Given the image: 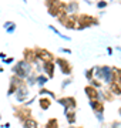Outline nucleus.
<instances>
[{"label":"nucleus","instance_id":"obj_1","mask_svg":"<svg viewBox=\"0 0 121 128\" xmlns=\"http://www.w3.org/2000/svg\"><path fill=\"white\" fill-rule=\"evenodd\" d=\"M12 73H13L16 77H19V78H22V80L26 81V78H27L30 74L34 73V67H33V64L27 63L26 60L22 58L12 67Z\"/></svg>","mask_w":121,"mask_h":128},{"label":"nucleus","instance_id":"obj_2","mask_svg":"<svg viewBox=\"0 0 121 128\" xmlns=\"http://www.w3.org/2000/svg\"><path fill=\"white\" fill-rule=\"evenodd\" d=\"M100 24V17L96 16H88V14H78V23L76 30L77 32H83L86 28L93 27V26H98Z\"/></svg>","mask_w":121,"mask_h":128},{"label":"nucleus","instance_id":"obj_3","mask_svg":"<svg viewBox=\"0 0 121 128\" xmlns=\"http://www.w3.org/2000/svg\"><path fill=\"white\" fill-rule=\"evenodd\" d=\"M57 20L67 30H76L77 23H78V16L77 14H66V16H60Z\"/></svg>","mask_w":121,"mask_h":128},{"label":"nucleus","instance_id":"obj_4","mask_svg":"<svg viewBox=\"0 0 121 128\" xmlns=\"http://www.w3.org/2000/svg\"><path fill=\"white\" fill-rule=\"evenodd\" d=\"M54 63H56V66L60 68L63 76H67V77L71 76V73H73V66H71V63L68 60L63 58V57H56V58H54Z\"/></svg>","mask_w":121,"mask_h":128},{"label":"nucleus","instance_id":"obj_5","mask_svg":"<svg viewBox=\"0 0 121 128\" xmlns=\"http://www.w3.org/2000/svg\"><path fill=\"white\" fill-rule=\"evenodd\" d=\"M14 97H16V101H17L19 104H24V102L28 100V86L26 84V81L17 87V91H16Z\"/></svg>","mask_w":121,"mask_h":128},{"label":"nucleus","instance_id":"obj_6","mask_svg":"<svg viewBox=\"0 0 121 128\" xmlns=\"http://www.w3.org/2000/svg\"><path fill=\"white\" fill-rule=\"evenodd\" d=\"M34 53H36V57L37 60H40L42 63H46V61H54V54L51 51L43 48V47H34Z\"/></svg>","mask_w":121,"mask_h":128},{"label":"nucleus","instance_id":"obj_7","mask_svg":"<svg viewBox=\"0 0 121 128\" xmlns=\"http://www.w3.org/2000/svg\"><path fill=\"white\" fill-rule=\"evenodd\" d=\"M57 102L64 108L63 114L67 112V111L76 110V107H77V101H76L74 97H61V98H57Z\"/></svg>","mask_w":121,"mask_h":128},{"label":"nucleus","instance_id":"obj_8","mask_svg":"<svg viewBox=\"0 0 121 128\" xmlns=\"http://www.w3.org/2000/svg\"><path fill=\"white\" fill-rule=\"evenodd\" d=\"M102 67V82L106 86H110L111 82L116 81V74H114V70L110 66H101Z\"/></svg>","mask_w":121,"mask_h":128},{"label":"nucleus","instance_id":"obj_9","mask_svg":"<svg viewBox=\"0 0 121 128\" xmlns=\"http://www.w3.org/2000/svg\"><path fill=\"white\" fill-rule=\"evenodd\" d=\"M24 80H22V78L16 77V76H12V78H10V86H9V90H7V97L10 96H14L16 94V91H17V87H19L20 84H23Z\"/></svg>","mask_w":121,"mask_h":128},{"label":"nucleus","instance_id":"obj_10","mask_svg":"<svg viewBox=\"0 0 121 128\" xmlns=\"http://www.w3.org/2000/svg\"><path fill=\"white\" fill-rule=\"evenodd\" d=\"M14 117L19 118L20 121L23 122V121H26L27 118L32 117V111H30V108H27V107H22V108H16V107H14Z\"/></svg>","mask_w":121,"mask_h":128},{"label":"nucleus","instance_id":"obj_11","mask_svg":"<svg viewBox=\"0 0 121 128\" xmlns=\"http://www.w3.org/2000/svg\"><path fill=\"white\" fill-rule=\"evenodd\" d=\"M23 60H26L27 63L34 64L37 61V57H36V53H34V48H30V47H26L23 50Z\"/></svg>","mask_w":121,"mask_h":128},{"label":"nucleus","instance_id":"obj_12","mask_svg":"<svg viewBox=\"0 0 121 128\" xmlns=\"http://www.w3.org/2000/svg\"><path fill=\"white\" fill-rule=\"evenodd\" d=\"M54 70H56V63L54 61H46V63H43V73L46 74L48 78L54 77Z\"/></svg>","mask_w":121,"mask_h":128},{"label":"nucleus","instance_id":"obj_13","mask_svg":"<svg viewBox=\"0 0 121 128\" xmlns=\"http://www.w3.org/2000/svg\"><path fill=\"white\" fill-rule=\"evenodd\" d=\"M80 10V4L77 0H70L68 3H66V13L67 14H77Z\"/></svg>","mask_w":121,"mask_h":128},{"label":"nucleus","instance_id":"obj_14","mask_svg":"<svg viewBox=\"0 0 121 128\" xmlns=\"http://www.w3.org/2000/svg\"><path fill=\"white\" fill-rule=\"evenodd\" d=\"M84 92H86V96L88 97V100H98V90L93 86H87V87H84Z\"/></svg>","mask_w":121,"mask_h":128},{"label":"nucleus","instance_id":"obj_15","mask_svg":"<svg viewBox=\"0 0 121 128\" xmlns=\"http://www.w3.org/2000/svg\"><path fill=\"white\" fill-rule=\"evenodd\" d=\"M88 104H90V107L93 108L94 112H104V104H102V101H100V100H90Z\"/></svg>","mask_w":121,"mask_h":128},{"label":"nucleus","instance_id":"obj_16","mask_svg":"<svg viewBox=\"0 0 121 128\" xmlns=\"http://www.w3.org/2000/svg\"><path fill=\"white\" fill-rule=\"evenodd\" d=\"M3 28L6 30L7 34H13V33L17 30V24L14 23V22H12V20H7V22L3 23Z\"/></svg>","mask_w":121,"mask_h":128},{"label":"nucleus","instance_id":"obj_17","mask_svg":"<svg viewBox=\"0 0 121 128\" xmlns=\"http://www.w3.org/2000/svg\"><path fill=\"white\" fill-rule=\"evenodd\" d=\"M38 105H40V108L43 111H47L51 107V98L50 97H42V98H38Z\"/></svg>","mask_w":121,"mask_h":128},{"label":"nucleus","instance_id":"obj_18","mask_svg":"<svg viewBox=\"0 0 121 128\" xmlns=\"http://www.w3.org/2000/svg\"><path fill=\"white\" fill-rule=\"evenodd\" d=\"M64 117H66V120H67L68 125H74L76 121H77V112H76V110H71V111L64 112Z\"/></svg>","mask_w":121,"mask_h":128},{"label":"nucleus","instance_id":"obj_19","mask_svg":"<svg viewBox=\"0 0 121 128\" xmlns=\"http://www.w3.org/2000/svg\"><path fill=\"white\" fill-rule=\"evenodd\" d=\"M107 87H108V90L111 91L112 96H121V86H120V82H118V81L111 82V84L107 86Z\"/></svg>","mask_w":121,"mask_h":128},{"label":"nucleus","instance_id":"obj_20","mask_svg":"<svg viewBox=\"0 0 121 128\" xmlns=\"http://www.w3.org/2000/svg\"><path fill=\"white\" fill-rule=\"evenodd\" d=\"M48 28H50L51 32L54 33V34H57V36L60 37V38H63V40H66V41H71V37L70 36H66V34H63V33L60 32V30H57L53 24H48Z\"/></svg>","mask_w":121,"mask_h":128},{"label":"nucleus","instance_id":"obj_21","mask_svg":"<svg viewBox=\"0 0 121 128\" xmlns=\"http://www.w3.org/2000/svg\"><path fill=\"white\" fill-rule=\"evenodd\" d=\"M38 96H42V97H50V98H56V94L53 91H50L48 88H46V87H42V88H38Z\"/></svg>","mask_w":121,"mask_h":128},{"label":"nucleus","instance_id":"obj_22","mask_svg":"<svg viewBox=\"0 0 121 128\" xmlns=\"http://www.w3.org/2000/svg\"><path fill=\"white\" fill-rule=\"evenodd\" d=\"M48 80H50V78L47 77V76H46L44 73L38 74V76H37V87H38V88L44 87V86L47 84V81H48Z\"/></svg>","mask_w":121,"mask_h":128},{"label":"nucleus","instance_id":"obj_23","mask_svg":"<svg viewBox=\"0 0 121 128\" xmlns=\"http://www.w3.org/2000/svg\"><path fill=\"white\" fill-rule=\"evenodd\" d=\"M23 128H38V124H37V121L36 120H33L32 117L30 118H27L26 121H23Z\"/></svg>","mask_w":121,"mask_h":128},{"label":"nucleus","instance_id":"obj_24","mask_svg":"<svg viewBox=\"0 0 121 128\" xmlns=\"http://www.w3.org/2000/svg\"><path fill=\"white\" fill-rule=\"evenodd\" d=\"M26 84H27L28 87H34V86H37V74L36 73L30 74V76L26 78Z\"/></svg>","mask_w":121,"mask_h":128},{"label":"nucleus","instance_id":"obj_25","mask_svg":"<svg viewBox=\"0 0 121 128\" xmlns=\"http://www.w3.org/2000/svg\"><path fill=\"white\" fill-rule=\"evenodd\" d=\"M58 127H60V125H58V120L57 118H48L43 128H58Z\"/></svg>","mask_w":121,"mask_h":128},{"label":"nucleus","instance_id":"obj_26","mask_svg":"<svg viewBox=\"0 0 121 128\" xmlns=\"http://www.w3.org/2000/svg\"><path fill=\"white\" fill-rule=\"evenodd\" d=\"M94 78L101 80L102 81V67L100 66H94Z\"/></svg>","mask_w":121,"mask_h":128},{"label":"nucleus","instance_id":"obj_27","mask_svg":"<svg viewBox=\"0 0 121 128\" xmlns=\"http://www.w3.org/2000/svg\"><path fill=\"white\" fill-rule=\"evenodd\" d=\"M88 84H90V86H93V87H96L97 90H98V88H100V90L102 88V81H101V80H97V78H93V80H90Z\"/></svg>","mask_w":121,"mask_h":128},{"label":"nucleus","instance_id":"obj_28","mask_svg":"<svg viewBox=\"0 0 121 128\" xmlns=\"http://www.w3.org/2000/svg\"><path fill=\"white\" fill-rule=\"evenodd\" d=\"M107 6H108L107 0H98V2H96V7H97L98 10H104Z\"/></svg>","mask_w":121,"mask_h":128},{"label":"nucleus","instance_id":"obj_29","mask_svg":"<svg viewBox=\"0 0 121 128\" xmlns=\"http://www.w3.org/2000/svg\"><path fill=\"white\" fill-rule=\"evenodd\" d=\"M84 77L87 78V80H93L94 78V67H91V68H87L86 71H84Z\"/></svg>","mask_w":121,"mask_h":128},{"label":"nucleus","instance_id":"obj_30","mask_svg":"<svg viewBox=\"0 0 121 128\" xmlns=\"http://www.w3.org/2000/svg\"><path fill=\"white\" fill-rule=\"evenodd\" d=\"M71 82H73V77H67L66 80H63V81H61V90L67 88V87L71 84Z\"/></svg>","mask_w":121,"mask_h":128},{"label":"nucleus","instance_id":"obj_31","mask_svg":"<svg viewBox=\"0 0 121 128\" xmlns=\"http://www.w3.org/2000/svg\"><path fill=\"white\" fill-rule=\"evenodd\" d=\"M112 70H114V74H116V81L120 82L121 81V68L120 67H112Z\"/></svg>","mask_w":121,"mask_h":128},{"label":"nucleus","instance_id":"obj_32","mask_svg":"<svg viewBox=\"0 0 121 128\" xmlns=\"http://www.w3.org/2000/svg\"><path fill=\"white\" fill-rule=\"evenodd\" d=\"M96 118L98 120V122H104V112H94Z\"/></svg>","mask_w":121,"mask_h":128},{"label":"nucleus","instance_id":"obj_33","mask_svg":"<svg viewBox=\"0 0 121 128\" xmlns=\"http://www.w3.org/2000/svg\"><path fill=\"white\" fill-rule=\"evenodd\" d=\"M58 51H60V53H66V54H71V53H73L71 48H66V47H60Z\"/></svg>","mask_w":121,"mask_h":128},{"label":"nucleus","instance_id":"obj_34","mask_svg":"<svg viewBox=\"0 0 121 128\" xmlns=\"http://www.w3.org/2000/svg\"><path fill=\"white\" fill-rule=\"evenodd\" d=\"M4 64H12V63H14V58L13 57H7V58H4V60H2Z\"/></svg>","mask_w":121,"mask_h":128},{"label":"nucleus","instance_id":"obj_35","mask_svg":"<svg viewBox=\"0 0 121 128\" xmlns=\"http://www.w3.org/2000/svg\"><path fill=\"white\" fill-rule=\"evenodd\" d=\"M110 128H120V121H114L110 124Z\"/></svg>","mask_w":121,"mask_h":128},{"label":"nucleus","instance_id":"obj_36","mask_svg":"<svg viewBox=\"0 0 121 128\" xmlns=\"http://www.w3.org/2000/svg\"><path fill=\"white\" fill-rule=\"evenodd\" d=\"M34 100H36V98H28V100L27 101H26V102H24V107H28V105H30V104H33V102H34Z\"/></svg>","mask_w":121,"mask_h":128},{"label":"nucleus","instance_id":"obj_37","mask_svg":"<svg viewBox=\"0 0 121 128\" xmlns=\"http://www.w3.org/2000/svg\"><path fill=\"white\" fill-rule=\"evenodd\" d=\"M112 53H114V48H112V47H107V54L112 56Z\"/></svg>","mask_w":121,"mask_h":128},{"label":"nucleus","instance_id":"obj_38","mask_svg":"<svg viewBox=\"0 0 121 128\" xmlns=\"http://www.w3.org/2000/svg\"><path fill=\"white\" fill-rule=\"evenodd\" d=\"M0 58H2V60L7 58V54H6V53H3V51H0Z\"/></svg>","mask_w":121,"mask_h":128},{"label":"nucleus","instance_id":"obj_39","mask_svg":"<svg viewBox=\"0 0 121 128\" xmlns=\"http://www.w3.org/2000/svg\"><path fill=\"white\" fill-rule=\"evenodd\" d=\"M84 3H86V4H88V6H93V4H94L91 0H84Z\"/></svg>","mask_w":121,"mask_h":128},{"label":"nucleus","instance_id":"obj_40","mask_svg":"<svg viewBox=\"0 0 121 128\" xmlns=\"http://www.w3.org/2000/svg\"><path fill=\"white\" fill-rule=\"evenodd\" d=\"M2 127H3V128H10V122H6V124H3Z\"/></svg>","mask_w":121,"mask_h":128},{"label":"nucleus","instance_id":"obj_41","mask_svg":"<svg viewBox=\"0 0 121 128\" xmlns=\"http://www.w3.org/2000/svg\"><path fill=\"white\" fill-rule=\"evenodd\" d=\"M114 50H117V51H121V46H117L116 48H114Z\"/></svg>","mask_w":121,"mask_h":128},{"label":"nucleus","instance_id":"obj_42","mask_svg":"<svg viewBox=\"0 0 121 128\" xmlns=\"http://www.w3.org/2000/svg\"><path fill=\"white\" fill-rule=\"evenodd\" d=\"M68 128H78V127H74V125H70Z\"/></svg>","mask_w":121,"mask_h":128},{"label":"nucleus","instance_id":"obj_43","mask_svg":"<svg viewBox=\"0 0 121 128\" xmlns=\"http://www.w3.org/2000/svg\"><path fill=\"white\" fill-rule=\"evenodd\" d=\"M22 2H23V3H27V0H22Z\"/></svg>","mask_w":121,"mask_h":128},{"label":"nucleus","instance_id":"obj_44","mask_svg":"<svg viewBox=\"0 0 121 128\" xmlns=\"http://www.w3.org/2000/svg\"><path fill=\"white\" fill-rule=\"evenodd\" d=\"M0 121H2V114H0Z\"/></svg>","mask_w":121,"mask_h":128},{"label":"nucleus","instance_id":"obj_45","mask_svg":"<svg viewBox=\"0 0 121 128\" xmlns=\"http://www.w3.org/2000/svg\"><path fill=\"white\" fill-rule=\"evenodd\" d=\"M120 128H121V121H120Z\"/></svg>","mask_w":121,"mask_h":128},{"label":"nucleus","instance_id":"obj_46","mask_svg":"<svg viewBox=\"0 0 121 128\" xmlns=\"http://www.w3.org/2000/svg\"><path fill=\"white\" fill-rule=\"evenodd\" d=\"M78 128H83V127H78Z\"/></svg>","mask_w":121,"mask_h":128},{"label":"nucleus","instance_id":"obj_47","mask_svg":"<svg viewBox=\"0 0 121 128\" xmlns=\"http://www.w3.org/2000/svg\"><path fill=\"white\" fill-rule=\"evenodd\" d=\"M120 86H121V81H120Z\"/></svg>","mask_w":121,"mask_h":128},{"label":"nucleus","instance_id":"obj_48","mask_svg":"<svg viewBox=\"0 0 121 128\" xmlns=\"http://www.w3.org/2000/svg\"><path fill=\"white\" fill-rule=\"evenodd\" d=\"M118 2H121V0H118Z\"/></svg>","mask_w":121,"mask_h":128}]
</instances>
